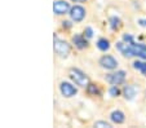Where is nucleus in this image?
<instances>
[{
	"mask_svg": "<svg viewBox=\"0 0 146 128\" xmlns=\"http://www.w3.org/2000/svg\"><path fill=\"white\" fill-rule=\"evenodd\" d=\"M133 67L138 71H141L143 75L146 76V62H142V61H135L133 62Z\"/></svg>",
	"mask_w": 146,
	"mask_h": 128,
	"instance_id": "obj_12",
	"label": "nucleus"
},
{
	"mask_svg": "<svg viewBox=\"0 0 146 128\" xmlns=\"http://www.w3.org/2000/svg\"><path fill=\"white\" fill-rule=\"evenodd\" d=\"M100 65L106 70H114L118 66V61L113 56H109L108 54V56H104L100 58Z\"/></svg>",
	"mask_w": 146,
	"mask_h": 128,
	"instance_id": "obj_6",
	"label": "nucleus"
},
{
	"mask_svg": "<svg viewBox=\"0 0 146 128\" xmlns=\"http://www.w3.org/2000/svg\"><path fill=\"white\" fill-rule=\"evenodd\" d=\"M94 127H98V128H111V124L108 122H102V120H100V122H96L94 123Z\"/></svg>",
	"mask_w": 146,
	"mask_h": 128,
	"instance_id": "obj_13",
	"label": "nucleus"
},
{
	"mask_svg": "<svg viewBox=\"0 0 146 128\" xmlns=\"http://www.w3.org/2000/svg\"><path fill=\"white\" fill-rule=\"evenodd\" d=\"M111 27L113 29H118L119 27V25H120V21L118 20V18H115V17H114V18H111Z\"/></svg>",
	"mask_w": 146,
	"mask_h": 128,
	"instance_id": "obj_14",
	"label": "nucleus"
},
{
	"mask_svg": "<svg viewBox=\"0 0 146 128\" xmlns=\"http://www.w3.org/2000/svg\"><path fill=\"white\" fill-rule=\"evenodd\" d=\"M110 95H113V96H115V95H118V89L115 88V87H113V88L110 89Z\"/></svg>",
	"mask_w": 146,
	"mask_h": 128,
	"instance_id": "obj_17",
	"label": "nucleus"
},
{
	"mask_svg": "<svg viewBox=\"0 0 146 128\" xmlns=\"http://www.w3.org/2000/svg\"><path fill=\"white\" fill-rule=\"evenodd\" d=\"M72 1H75V3H83V1H86V0H72Z\"/></svg>",
	"mask_w": 146,
	"mask_h": 128,
	"instance_id": "obj_19",
	"label": "nucleus"
},
{
	"mask_svg": "<svg viewBox=\"0 0 146 128\" xmlns=\"http://www.w3.org/2000/svg\"><path fill=\"white\" fill-rule=\"evenodd\" d=\"M72 43L75 44V47L79 48V49H84V48L87 47V40L83 38L82 35H75L74 38H72Z\"/></svg>",
	"mask_w": 146,
	"mask_h": 128,
	"instance_id": "obj_9",
	"label": "nucleus"
},
{
	"mask_svg": "<svg viewBox=\"0 0 146 128\" xmlns=\"http://www.w3.org/2000/svg\"><path fill=\"white\" fill-rule=\"evenodd\" d=\"M110 119L113 120L114 123H116V124H120V123L124 122V114L121 111H119V110H116V111H113L110 115Z\"/></svg>",
	"mask_w": 146,
	"mask_h": 128,
	"instance_id": "obj_10",
	"label": "nucleus"
},
{
	"mask_svg": "<svg viewBox=\"0 0 146 128\" xmlns=\"http://www.w3.org/2000/svg\"><path fill=\"white\" fill-rule=\"evenodd\" d=\"M140 25L146 26V20H140Z\"/></svg>",
	"mask_w": 146,
	"mask_h": 128,
	"instance_id": "obj_18",
	"label": "nucleus"
},
{
	"mask_svg": "<svg viewBox=\"0 0 146 128\" xmlns=\"http://www.w3.org/2000/svg\"><path fill=\"white\" fill-rule=\"evenodd\" d=\"M53 48H54V53L60 57H67L70 54V50H71L69 43L65 42V40L57 39V38L54 39V45H53Z\"/></svg>",
	"mask_w": 146,
	"mask_h": 128,
	"instance_id": "obj_2",
	"label": "nucleus"
},
{
	"mask_svg": "<svg viewBox=\"0 0 146 128\" xmlns=\"http://www.w3.org/2000/svg\"><path fill=\"white\" fill-rule=\"evenodd\" d=\"M106 80L110 84H113V86H119V84L124 83V80H125V72L120 70V71L109 74V75L106 76Z\"/></svg>",
	"mask_w": 146,
	"mask_h": 128,
	"instance_id": "obj_5",
	"label": "nucleus"
},
{
	"mask_svg": "<svg viewBox=\"0 0 146 128\" xmlns=\"http://www.w3.org/2000/svg\"><path fill=\"white\" fill-rule=\"evenodd\" d=\"M84 32H86L87 38H92V35H93V30H92L91 27H87V29H86V31H84Z\"/></svg>",
	"mask_w": 146,
	"mask_h": 128,
	"instance_id": "obj_16",
	"label": "nucleus"
},
{
	"mask_svg": "<svg viewBox=\"0 0 146 128\" xmlns=\"http://www.w3.org/2000/svg\"><path fill=\"white\" fill-rule=\"evenodd\" d=\"M145 95H146V92H145Z\"/></svg>",
	"mask_w": 146,
	"mask_h": 128,
	"instance_id": "obj_20",
	"label": "nucleus"
},
{
	"mask_svg": "<svg viewBox=\"0 0 146 128\" xmlns=\"http://www.w3.org/2000/svg\"><path fill=\"white\" fill-rule=\"evenodd\" d=\"M69 14L74 22H80V21H83L84 17H86V9L80 5H74L71 9H70Z\"/></svg>",
	"mask_w": 146,
	"mask_h": 128,
	"instance_id": "obj_4",
	"label": "nucleus"
},
{
	"mask_svg": "<svg viewBox=\"0 0 146 128\" xmlns=\"http://www.w3.org/2000/svg\"><path fill=\"white\" fill-rule=\"evenodd\" d=\"M69 75H70V78L72 79V82H74L75 84H78V86H80V87H84V88L88 87L89 79H88V76L82 71V70L75 69V67H71V69L69 70Z\"/></svg>",
	"mask_w": 146,
	"mask_h": 128,
	"instance_id": "obj_1",
	"label": "nucleus"
},
{
	"mask_svg": "<svg viewBox=\"0 0 146 128\" xmlns=\"http://www.w3.org/2000/svg\"><path fill=\"white\" fill-rule=\"evenodd\" d=\"M88 91L91 93H97L98 92V89H97V87L94 86V84H88Z\"/></svg>",
	"mask_w": 146,
	"mask_h": 128,
	"instance_id": "obj_15",
	"label": "nucleus"
},
{
	"mask_svg": "<svg viewBox=\"0 0 146 128\" xmlns=\"http://www.w3.org/2000/svg\"><path fill=\"white\" fill-rule=\"evenodd\" d=\"M97 48H98L100 50H108L109 48H110V43H109L108 39H105V38H102V39H100L98 42H97Z\"/></svg>",
	"mask_w": 146,
	"mask_h": 128,
	"instance_id": "obj_11",
	"label": "nucleus"
},
{
	"mask_svg": "<svg viewBox=\"0 0 146 128\" xmlns=\"http://www.w3.org/2000/svg\"><path fill=\"white\" fill-rule=\"evenodd\" d=\"M137 88H136L135 86H125L124 87V91H123V93H124V97L127 98V100H133L135 98V96L137 95Z\"/></svg>",
	"mask_w": 146,
	"mask_h": 128,
	"instance_id": "obj_8",
	"label": "nucleus"
},
{
	"mask_svg": "<svg viewBox=\"0 0 146 128\" xmlns=\"http://www.w3.org/2000/svg\"><path fill=\"white\" fill-rule=\"evenodd\" d=\"M69 9H70L69 3L64 1V0H57V1H54V4H53V12H54V14H57V16L67 13Z\"/></svg>",
	"mask_w": 146,
	"mask_h": 128,
	"instance_id": "obj_7",
	"label": "nucleus"
},
{
	"mask_svg": "<svg viewBox=\"0 0 146 128\" xmlns=\"http://www.w3.org/2000/svg\"><path fill=\"white\" fill-rule=\"evenodd\" d=\"M60 92H61V95L64 96V97L70 98V97H72V96L76 95V93H78V89L75 88V87L72 86L71 83L62 82V83L60 84Z\"/></svg>",
	"mask_w": 146,
	"mask_h": 128,
	"instance_id": "obj_3",
	"label": "nucleus"
}]
</instances>
